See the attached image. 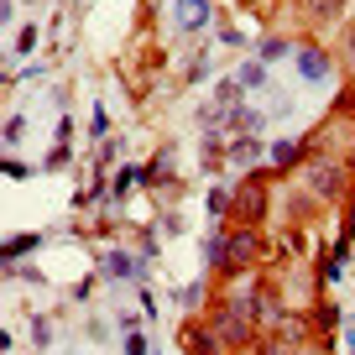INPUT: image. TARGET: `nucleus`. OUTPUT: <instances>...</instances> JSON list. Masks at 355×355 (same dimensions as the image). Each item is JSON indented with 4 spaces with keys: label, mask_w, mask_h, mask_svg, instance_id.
Wrapping results in <instances>:
<instances>
[{
    "label": "nucleus",
    "mask_w": 355,
    "mask_h": 355,
    "mask_svg": "<svg viewBox=\"0 0 355 355\" xmlns=\"http://www.w3.org/2000/svg\"><path fill=\"white\" fill-rule=\"evenodd\" d=\"M355 183V162H334V157H309L303 167V189L313 193L319 204H340Z\"/></svg>",
    "instance_id": "f257e3e1"
},
{
    "label": "nucleus",
    "mask_w": 355,
    "mask_h": 355,
    "mask_svg": "<svg viewBox=\"0 0 355 355\" xmlns=\"http://www.w3.org/2000/svg\"><path fill=\"white\" fill-rule=\"evenodd\" d=\"M261 266V235H256V225H235V230H225V266L220 277H245V272H256Z\"/></svg>",
    "instance_id": "f03ea898"
},
{
    "label": "nucleus",
    "mask_w": 355,
    "mask_h": 355,
    "mask_svg": "<svg viewBox=\"0 0 355 355\" xmlns=\"http://www.w3.org/2000/svg\"><path fill=\"white\" fill-rule=\"evenodd\" d=\"M214 334L225 340V350H256V324L235 309L230 298H214V313H209Z\"/></svg>",
    "instance_id": "7ed1b4c3"
},
{
    "label": "nucleus",
    "mask_w": 355,
    "mask_h": 355,
    "mask_svg": "<svg viewBox=\"0 0 355 355\" xmlns=\"http://www.w3.org/2000/svg\"><path fill=\"white\" fill-rule=\"evenodd\" d=\"M266 214H272V204H266V178H261V173L241 178V183H235V193H230V220H235V225H261Z\"/></svg>",
    "instance_id": "20e7f679"
},
{
    "label": "nucleus",
    "mask_w": 355,
    "mask_h": 355,
    "mask_svg": "<svg viewBox=\"0 0 355 355\" xmlns=\"http://www.w3.org/2000/svg\"><path fill=\"white\" fill-rule=\"evenodd\" d=\"M293 58H298V73L309 78V84H329L334 78V53H324L319 42H303Z\"/></svg>",
    "instance_id": "39448f33"
},
{
    "label": "nucleus",
    "mask_w": 355,
    "mask_h": 355,
    "mask_svg": "<svg viewBox=\"0 0 355 355\" xmlns=\"http://www.w3.org/2000/svg\"><path fill=\"white\" fill-rule=\"evenodd\" d=\"M141 272H146V261H141V256H131V251H121V245L100 256V277L105 282H136Z\"/></svg>",
    "instance_id": "423d86ee"
},
{
    "label": "nucleus",
    "mask_w": 355,
    "mask_h": 355,
    "mask_svg": "<svg viewBox=\"0 0 355 355\" xmlns=\"http://www.w3.org/2000/svg\"><path fill=\"white\" fill-rule=\"evenodd\" d=\"M183 350L189 355H225V340L214 334V324H183Z\"/></svg>",
    "instance_id": "0eeeda50"
},
{
    "label": "nucleus",
    "mask_w": 355,
    "mask_h": 355,
    "mask_svg": "<svg viewBox=\"0 0 355 355\" xmlns=\"http://www.w3.org/2000/svg\"><path fill=\"white\" fill-rule=\"evenodd\" d=\"M209 0H178L173 6V26L178 32H204V26H209Z\"/></svg>",
    "instance_id": "6e6552de"
},
{
    "label": "nucleus",
    "mask_w": 355,
    "mask_h": 355,
    "mask_svg": "<svg viewBox=\"0 0 355 355\" xmlns=\"http://www.w3.org/2000/svg\"><path fill=\"white\" fill-rule=\"evenodd\" d=\"M303 11L313 16V26H334V21H345L350 0H303Z\"/></svg>",
    "instance_id": "1a4fd4ad"
},
{
    "label": "nucleus",
    "mask_w": 355,
    "mask_h": 355,
    "mask_svg": "<svg viewBox=\"0 0 355 355\" xmlns=\"http://www.w3.org/2000/svg\"><path fill=\"white\" fill-rule=\"evenodd\" d=\"M230 125H235L241 136H261V131H266V115H261V110H245V105H235V110H230Z\"/></svg>",
    "instance_id": "9d476101"
},
{
    "label": "nucleus",
    "mask_w": 355,
    "mask_h": 355,
    "mask_svg": "<svg viewBox=\"0 0 355 355\" xmlns=\"http://www.w3.org/2000/svg\"><path fill=\"white\" fill-rule=\"evenodd\" d=\"M136 183H141V167H115V173H110V199L125 204V193H131Z\"/></svg>",
    "instance_id": "9b49d317"
},
{
    "label": "nucleus",
    "mask_w": 355,
    "mask_h": 355,
    "mask_svg": "<svg viewBox=\"0 0 355 355\" xmlns=\"http://www.w3.org/2000/svg\"><path fill=\"white\" fill-rule=\"evenodd\" d=\"M303 157H309V146H303V141H277V146H272V162H277L282 173H288V167H298Z\"/></svg>",
    "instance_id": "f8f14e48"
},
{
    "label": "nucleus",
    "mask_w": 355,
    "mask_h": 355,
    "mask_svg": "<svg viewBox=\"0 0 355 355\" xmlns=\"http://www.w3.org/2000/svg\"><path fill=\"white\" fill-rule=\"evenodd\" d=\"M220 266H225V230L214 225L209 241H204V272H220Z\"/></svg>",
    "instance_id": "ddd939ff"
},
{
    "label": "nucleus",
    "mask_w": 355,
    "mask_h": 355,
    "mask_svg": "<svg viewBox=\"0 0 355 355\" xmlns=\"http://www.w3.org/2000/svg\"><path fill=\"white\" fill-rule=\"evenodd\" d=\"M225 157H230V162H256V157H261V136H235Z\"/></svg>",
    "instance_id": "4468645a"
},
{
    "label": "nucleus",
    "mask_w": 355,
    "mask_h": 355,
    "mask_svg": "<svg viewBox=\"0 0 355 355\" xmlns=\"http://www.w3.org/2000/svg\"><path fill=\"white\" fill-rule=\"evenodd\" d=\"M37 245H42V235H11V241H6V261H16V256H26V251H37Z\"/></svg>",
    "instance_id": "2eb2a0df"
},
{
    "label": "nucleus",
    "mask_w": 355,
    "mask_h": 355,
    "mask_svg": "<svg viewBox=\"0 0 355 355\" xmlns=\"http://www.w3.org/2000/svg\"><path fill=\"white\" fill-rule=\"evenodd\" d=\"M235 78H241V89H261L266 84V63H261V58H256V63H241Z\"/></svg>",
    "instance_id": "dca6fc26"
},
{
    "label": "nucleus",
    "mask_w": 355,
    "mask_h": 355,
    "mask_svg": "<svg viewBox=\"0 0 355 355\" xmlns=\"http://www.w3.org/2000/svg\"><path fill=\"white\" fill-rule=\"evenodd\" d=\"M209 100H214V105H241V78H220Z\"/></svg>",
    "instance_id": "f3484780"
},
{
    "label": "nucleus",
    "mask_w": 355,
    "mask_h": 355,
    "mask_svg": "<svg viewBox=\"0 0 355 355\" xmlns=\"http://www.w3.org/2000/svg\"><path fill=\"white\" fill-rule=\"evenodd\" d=\"M288 53H293L288 37H266V42H261V63H282Z\"/></svg>",
    "instance_id": "a211bd4d"
},
{
    "label": "nucleus",
    "mask_w": 355,
    "mask_h": 355,
    "mask_svg": "<svg viewBox=\"0 0 355 355\" xmlns=\"http://www.w3.org/2000/svg\"><path fill=\"white\" fill-rule=\"evenodd\" d=\"M21 136H26V115H6V136H0V141H6V152H16V146H21Z\"/></svg>",
    "instance_id": "6ab92c4d"
},
{
    "label": "nucleus",
    "mask_w": 355,
    "mask_h": 355,
    "mask_svg": "<svg viewBox=\"0 0 355 355\" xmlns=\"http://www.w3.org/2000/svg\"><path fill=\"white\" fill-rule=\"evenodd\" d=\"M37 26H21V32H16V42H11V58H32V47H37Z\"/></svg>",
    "instance_id": "aec40b11"
},
{
    "label": "nucleus",
    "mask_w": 355,
    "mask_h": 355,
    "mask_svg": "<svg viewBox=\"0 0 355 355\" xmlns=\"http://www.w3.org/2000/svg\"><path fill=\"white\" fill-rule=\"evenodd\" d=\"M313 324H319L324 334H334V324H340V309H334V303H319V309H313Z\"/></svg>",
    "instance_id": "412c9836"
},
{
    "label": "nucleus",
    "mask_w": 355,
    "mask_h": 355,
    "mask_svg": "<svg viewBox=\"0 0 355 355\" xmlns=\"http://www.w3.org/2000/svg\"><path fill=\"white\" fill-rule=\"evenodd\" d=\"M256 355H298V345L277 334V340H261V345H256Z\"/></svg>",
    "instance_id": "4be33fe9"
},
{
    "label": "nucleus",
    "mask_w": 355,
    "mask_h": 355,
    "mask_svg": "<svg viewBox=\"0 0 355 355\" xmlns=\"http://www.w3.org/2000/svg\"><path fill=\"white\" fill-rule=\"evenodd\" d=\"M32 345L37 350H53V324L47 319H32Z\"/></svg>",
    "instance_id": "5701e85b"
},
{
    "label": "nucleus",
    "mask_w": 355,
    "mask_h": 355,
    "mask_svg": "<svg viewBox=\"0 0 355 355\" xmlns=\"http://www.w3.org/2000/svg\"><path fill=\"white\" fill-rule=\"evenodd\" d=\"M121 355H152L146 334H141V329H131V334H125V345H121Z\"/></svg>",
    "instance_id": "b1692460"
},
{
    "label": "nucleus",
    "mask_w": 355,
    "mask_h": 355,
    "mask_svg": "<svg viewBox=\"0 0 355 355\" xmlns=\"http://www.w3.org/2000/svg\"><path fill=\"white\" fill-rule=\"evenodd\" d=\"M178 298H183V309H199V298H209V282H189Z\"/></svg>",
    "instance_id": "393cba45"
},
{
    "label": "nucleus",
    "mask_w": 355,
    "mask_h": 355,
    "mask_svg": "<svg viewBox=\"0 0 355 355\" xmlns=\"http://www.w3.org/2000/svg\"><path fill=\"white\" fill-rule=\"evenodd\" d=\"M340 63H345V68L355 73V21L345 26V42H340Z\"/></svg>",
    "instance_id": "a878e982"
},
{
    "label": "nucleus",
    "mask_w": 355,
    "mask_h": 355,
    "mask_svg": "<svg viewBox=\"0 0 355 355\" xmlns=\"http://www.w3.org/2000/svg\"><path fill=\"white\" fill-rule=\"evenodd\" d=\"M209 214H214V220H225V214H230V189H214V193H209Z\"/></svg>",
    "instance_id": "bb28decb"
},
{
    "label": "nucleus",
    "mask_w": 355,
    "mask_h": 355,
    "mask_svg": "<svg viewBox=\"0 0 355 355\" xmlns=\"http://www.w3.org/2000/svg\"><path fill=\"white\" fill-rule=\"evenodd\" d=\"M42 167H47V173H58V167H68V141H58L53 152H47V162H42Z\"/></svg>",
    "instance_id": "cd10ccee"
},
{
    "label": "nucleus",
    "mask_w": 355,
    "mask_h": 355,
    "mask_svg": "<svg viewBox=\"0 0 355 355\" xmlns=\"http://www.w3.org/2000/svg\"><path fill=\"white\" fill-rule=\"evenodd\" d=\"M89 131H94V141H105V131H110V115H105V105H94V121H89Z\"/></svg>",
    "instance_id": "c85d7f7f"
},
{
    "label": "nucleus",
    "mask_w": 355,
    "mask_h": 355,
    "mask_svg": "<svg viewBox=\"0 0 355 355\" xmlns=\"http://www.w3.org/2000/svg\"><path fill=\"white\" fill-rule=\"evenodd\" d=\"M204 73H209V53H193L189 58V78H204Z\"/></svg>",
    "instance_id": "c756f323"
},
{
    "label": "nucleus",
    "mask_w": 355,
    "mask_h": 355,
    "mask_svg": "<svg viewBox=\"0 0 355 355\" xmlns=\"http://www.w3.org/2000/svg\"><path fill=\"white\" fill-rule=\"evenodd\" d=\"M0 173H6V178H26L32 167H26V162H16V157H6V162H0Z\"/></svg>",
    "instance_id": "7c9ffc66"
},
{
    "label": "nucleus",
    "mask_w": 355,
    "mask_h": 355,
    "mask_svg": "<svg viewBox=\"0 0 355 355\" xmlns=\"http://www.w3.org/2000/svg\"><path fill=\"white\" fill-rule=\"evenodd\" d=\"M16 11V0H0V16H11Z\"/></svg>",
    "instance_id": "2f4dec72"
}]
</instances>
